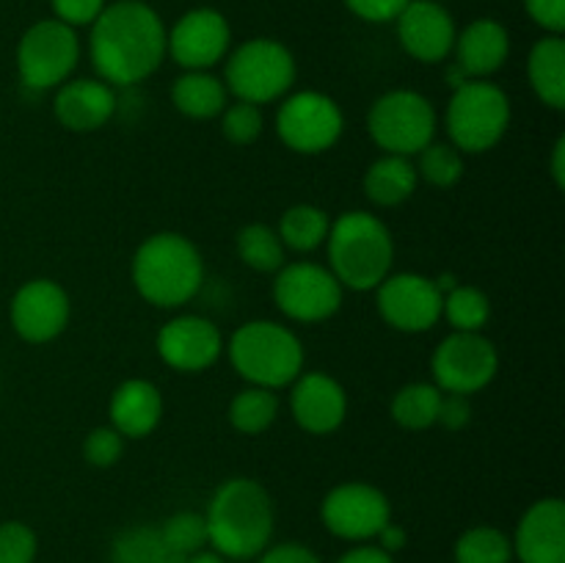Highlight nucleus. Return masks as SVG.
<instances>
[{
	"mask_svg": "<svg viewBox=\"0 0 565 563\" xmlns=\"http://www.w3.org/2000/svg\"><path fill=\"white\" fill-rule=\"evenodd\" d=\"M88 28V59L99 81L108 86H138L166 61L169 28L143 0L108 3Z\"/></svg>",
	"mask_w": 565,
	"mask_h": 563,
	"instance_id": "f257e3e1",
	"label": "nucleus"
},
{
	"mask_svg": "<svg viewBox=\"0 0 565 563\" xmlns=\"http://www.w3.org/2000/svg\"><path fill=\"white\" fill-rule=\"evenodd\" d=\"M207 544L230 561H252L274 539L276 508L254 478H230L213 491L204 511Z\"/></svg>",
	"mask_w": 565,
	"mask_h": 563,
	"instance_id": "f03ea898",
	"label": "nucleus"
},
{
	"mask_svg": "<svg viewBox=\"0 0 565 563\" xmlns=\"http://www.w3.org/2000/svg\"><path fill=\"white\" fill-rule=\"evenodd\" d=\"M130 279L138 296L158 309H180L204 285V259L182 232H154L138 243L130 259Z\"/></svg>",
	"mask_w": 565,
	"mask_h": 563,
	"instance_id": "7ed1b4c3",
	"label": "nucleus"
},
{
	"mask_svg": "<svg viewBox=\"0 0 565 563\" xmlns=\"http://www.w3.org/2000/svg\"><path fill=\"white\" fill-rule=\"evenodd\" d=\"M323 246L329 252V270L342 290H375L395 265V237L390 226L367 210H348L337 215Z\"/></svg>",
	"mask_w": 565,
	"mask_h": 563,
	"instance_id": "20e7f679",
	"label": "nucleus"
},
{
	"mask_svg": "<svg viewBox=\"0 0 565 563\" xmlns=\"http://www.w3.org/2000/svg\"><path fill=\"white\" fill-rule=\"evenodd\" d=\"M224 353L246 384L265 390H285L303 373L307 351L290 326L279 320H246L232 331Z\"/></svg>",
	"mask_w": 565,
	"mask_h": 563,
	"instance_id": "39448f33",
	"label": "nucleus"
},
{
	"mask_svg": "<svg viewBox=\"0 0 565 563\" xmlns=\"http://www.w3.org/2000/svg\"><path fill=\"white\" fill-rule=\"evenodd\" d=\"M511 119V97L491 81L461 83L445 108L447 138L461 155L491 152L505 138Z\"/></svg>",
	"mask_w": 565,
	"mask_h": 563,
	"instance_id": "423d86ee",
	"label": "nucleus"
},
{
	"mask_svg": "<svg viewBox=\"0 0 565 563\" xmlns=\"http://www.w3.org/2000/svg\"><path fill=\"white\" fill-rule=\"evenodd\" d=\"M224 61L226 66L221 81L230 97L243 99V103L263 108L268 103H279L296 86V55L279 39H246L235 50H230Z\"/></svg>",
	"mask_w": 565,
	"mask_h": 563,
	"instance_id": "0eeeda50",
	"label": "nucleus"
},
{
	"mask_svg": "<svg viewBox=\"0 0 565 563\" xmlns=\"http://www.w3.org/2000/svg\"><path fill=\"white\" fill-rule=\"evenodd\" d=\"M436 127L439 116L434 103L414 88H392L367 110V132L384 155L414 158L436 141Z\"/></svg>",
	"mask_w": 565,
	"mask_h": 563,
	"instance_id": "6e6552de",
	"label": "nucleus"
},
{
	"mask_svg": "<svg viewBox=\"0 0 565 563\" xmlns=\"http://www.w3.org/2000/svg\"><path fill=\"white\" fill-rule=\"evenodd\" d=\"M274 127L290 152L323 155L337 147L345 132V116L334 97L315 88H301L279 99Z\"/></svg>",
	"mask_w": 565,
	"mask_h": 563,
	"instance_id": "1a4fd4ad",
	"label": "nucleus"
},
{
	"mask_svg": "<svg viewBox=\"0 0 565 563\" xmlns=\"http://www.w3.org/2000/svg\"><path fill=\"white\" fill-rule=\"evenodd\" d=\"M81 61V39L75 28L55 17L28 28L17 44V72L31 92H50L72 77Z\"/></svg>",
	"mask_w": 565,
	"mask_h": 563,
	"instance_id": "9d476101",
	"label": "nucleus"
},
{
	"mask_svg": "<svg viewBox=\"0 0 565 563\" xmlns=\"http://www.w3.org/2000/svg\"><path fill=\"white\" fill-rule=\"evenodd\" d=\"M270 296L276 309L292 323H323L340 312L345 290L329 265L298 259L276 270Z\"/></svg>",
	"mask_w": 565,
	"mask_h": 563,
	"instance_id": "9b49d317",
	"label": "nucleus"
},
{
	"mask_svg": "<svg viewBox=\"0 0 565 563\" xmlns=\"http://www.w3.org/2000/svg\"><path fill=\"white\" fill-rule=\"evenodd\" d=\"M500 373V351L483 331H450L430 357V375L441 392L478 395Z\"/></svg>",
	"mask_w": 565,
	"mask_h": 563,
	"instance_id": "f8f14e48",
	"label": "nucleus"
},
{
	"mask_svg": "<svg viewBox=\"0 0 565 563\" xmlns=\"http://www.w3.org/2000/svg\"><path fill=\"white\" fill-rule=\"evenodd\" d=\"M320 519L331 535L353 544H367L392 519V502L379 486L345 480L320 502Z\"/></svg>",
	"mask_w": 565,
	"mask_h": 563,
	"instance_id": "ddd939ff",
	"label": "nucleus"
},
{
	"mask_svg": "<svg viewBox=\"0 0 565 563\" xmlns=\"http://www.w3.org/2000/svg\"><path fill=\"white\" fill-rule=\"evenodd\" d=\"M375 309L390 329L403 334H425L441 320V293L425 274H390L375 287Z\"/></svg>",
	"mask_w": 565,
	"mask_h": 563,
	"instance_id": "4468645a",
	"label": "nucleus"
},
{
	"mask_svg": "<svg viewBox=\"0 0 565 563\" xmlns=\"http://www.w3.org/2000/svg\"><path fill=\"white\" fill-rule=\"evenodd\" d=\"M72 304L64 287L55 279L39 276V279H28L20 290L11 296L9 304V320L17 337L31 346H44L53 342L55 337L64 334L70 326Z\"/></svg>",
	"mask_w": 565,
	"mask_h": 563,
	"instance_id": "2eb2a0df",
	"label": "nucleus"
},
{
	"mask_svg": "<svg viewBox=\"0 0 565 563\" xmlns=\"http://www.w3.org/2000/svg\"><path fill=\"white\" fill-rule=\"evenodd\" d=\"M232 28L218 9H191L171 25L166 55L185 72L213 70L230 55Z\"/></svg>",
	"mask_w": 565,
	"mask_h": 563,
	"instance_id": "dca6fc26",
	"label": "nucleus"
},
{
	"mask_svg": "<svg viewBox=\"0 0 565 563\" xmlns=\"http://www.w3.org/2000/svg\"><path fill=\"white\" fill-rule=\"evenodd\" d=\"M224 334L204 315H177L154 337L160 362L177 373H204L224 357Z\"/></svg>",
	"mask_w": 565,
	"mask_h": 563,
	"instance_id": "f3484780",
	"label": "nucleus"
},
{
	"mask_svg": "<svg viewBox=\"0 0 565 563\" xmlns=\"http://www.w3.org/2000/svg\"><path fill=\"white\" fill-rule=\"evenodd\" d=\"M395 22L397 42L419 64H441L452 55L458 36L456 20L436 0H412Z\"/></svg>",
	"mask_w": 565,
	"mask_h": 563,
	"instance_id": "a211bd4d",
	"label": "nucleus"
},
{
	"mask_svg": "<svg viewBox=\"0 0 565 563\" xmlns=\"http://www.w3.org/2000/svg\"><path fill=\"white\" fill-rule=\"evenodd\" d=\"M290 414L301 431L312 436H329L345 423L348 392L334 375L301 373L290 384Z\"/></svg>",
	"mask_w": 565,
	"mask_h": 563,
	"instance_id": "6ab92c4d",
	"label": "nucleus"
},
{
	"mask_svg": "<svg viewBox=\"0 0 565 563\" xmlns=\"http://www.w3.org/2000/svg\"><path fill=\"white\" fill-rule=\"evenodd\" d=\"M119 108L116 88L99 77H70L55 88L53 114L70 132H97Z\"/></svg>",
	"mask_w": 565,
	"mask_h": 563,
	"instance_id": "aec40b11",
	"label": "nucleus"
},
{
	"mask_svg": "<svg viewBox=\"0 0 565 563\" xmlns=\"http://www.w3.org/2000/svg\"><path fill=\"white\" fill-rule=\"evenodd\" d=\"M513 557L522 563H565V502L541 497L516 524L511 539Z\"/></svg>",
	"mask_w": 565,
	"mask_h": 563,
	"instance_id": "412c9836",
	"label": "nucleus"
},
{
	"mask_svg": "<svg viewBox=\"0 0 565 563\" xmlns=\"http://www.w3.org/2000/svg\"><path fill=\"white\" fill-rule=\"evenodd\" d=\"M456 66L469 81H489L511 59V33L491 17L469 22L456 36Z\"/></svg>",
	"mask_w": 565,
	"mask_h": 563,
	"instance_id": "4be33fe9",
	"label": "nucleus"
},
{
	"mask_svg": "<svg viewBox=\"0 0 565 563\" xmlns=\"http://www.w3.org/2000/svg\"><path fill=\"white\" fill-rule=\"evenodd\" d=\"M166 412L163 392L149 379H127L114 390L108 403L110 425L125 439H147Z\"/></svg>",
	"mask_w": 565,
	"mask_h": 563,
	"instance_id": "5701e85b",
	"label": "nucleus"
},
{
	"mask_svg": "<svg viewBox=\"0 0 565 563\" xmlns=\"http://www.w3.org/2000/svg\"><path fill=\"white\" fill-rule=\"evenodd\" d=\"M527 81L541 105L552 110L565 108V42L557 33H546L530 47Z\"/></svg>",
	"mask_w": 565,
	"mask_h": 563,
	"instance_id": "b1692460",
	"label": "nucleus"
},
{
	"mask_svg": "<svg viewBox=\"0 0 565 563\" xmlns=\"http://www.w3.org/2000/svg\"><path fill=\"white\" fill-rule=\"evenodd\" d=\"M419 177L412 158L403 155H381L367 166L362 177L364 196L379 208H397L417 193Z\"/></svg>",
	"mask_w": 565,
	"mask_h": 563,
	"instance_id": "393cba45",
	"label": "nucleus"
},
{
	"mask_svg": "<svg viewBox=\"0 0 565 563\" xmlns=\"http://www.w3.org/2000/svg\"><path fill=\"white\" fill-rule=\"evenodd\" d=\"M171 103L188 119L207 121L221 116V110L230 105V92H226L224 81L210 70H193L182 72L171 83Z\"/></svg>",
	"mask_w": 565,
	"mask_h": 563,
	"instance_id": "a878e982",
	"label": "nucleus"
},
{
	"mask_svg": "<svg viewBox=\"0 0 565 563\" xmlns=\"http://www.w3.org/2000/svg\"><path fill=\"white\" fill-rule=\"evenodd\" d=\"M331 219L323 208L318 204H292L281 213L279 219V241L285 243V248L298 254H309L315 248H320L329 237Z\"/></svg>",
	"mask_w": 565,
	"mask_h": 563,
	"instance_id": "bb28decb",
	"label": "nucleus"
},
{
	"mask_svg": "<svg viewBox=\"0 0 565 563\" xmlns=\"http://www.w3.org/2000/svg\"><path fill=\"white\" fill-rule=\"evenodd\" d=\"M279 417V395L265 386L246 384L237 395H232L226 406V419L235 431L246 436H259Z\"/></svg>",
	"mask_w": 565,
	"mask_h": 563,
	"instance_id": "cd10ccee",
	"label": "nucleus"
},
{
	"mask_svg": "<svg viewBox=\"0 0 565 563\" xmlns=\"http://www.w3.org/2000/svg\"><path fill=\"white\" fill-rule=\"evenodd\" d=\"M441 390L434 381H412L392 395L390 414L401 428L428 431L436 425Z\"/></svg>",
	"mask_w": 565,
	"mask_h": 563,
	"instance_id": "c85d7f7f",
	"label": "nucleus"
},
{
	"mask_svg": "<svg viewBox=\"0 0 565 563\" xmlns=\"http://www.w3.org/2000/svg\"><path fill=\"white\" fill-rule=\"evenodd\" d=\"M237 257L243 259V265L257 274H276L281 265L287 263V248L279 241V232L268 224H246L235 237Z\"/></svg>",
	"mask_w": 565,
	"mask_h": 563,
	"instance_id": "c756f323",
	"label": "nucleus"
},
{
	"mask_svg": "<svg viewBox=\"0 0 565 563\" xmlns=\"http://www.w3.org/2000/svg\"><path fill=\"white\" fill-rule=\"evenodd\" d=\"M110 563H182V557L166 544L160 528H138L121 530L110 544Z\"/></svg>",
	"mask_w": 565,
	"mask_h": 563,
	"instance_id": "7c9ffc66",
	"label": "nucleus"
},
{
	"mask_svg": "<svg viewBox=\"0 0 565 563\" xmlns=\"http://www.w3.org/2000/svg\"><path fill=\"white\" fill-rule=\"evenodd\" d=\"M441 318L452 331H483L491 320V301L480 287L456 285L441 298Z\"/></svg>",
	"mask_w": 565,
	"mask_h": 563,
	"instance_id": "2f4dec72",
	"label": "nucleus"
},
{
	"mask_svg": "<svg viewBox=\"0 0 565 563\" xmlns=\"http://www.w3.org/2000/svg\"><path fill=\"white\" fill-rule=\"evenodd\" d=\"M452 555H456V563H511V535L491 524H475L458 535Z\"/></svg>",
	"mask_w": 565,
	"mask_h": 563,
	"instance_id": "473e14b6",
	"label": "nucleus"
},
{
	"mask_svg": "<svg viewBox=\"0 0 565 563\" xmlns=\"http://www.w3.org/2000/svg\"><path fill=\"white\" fill-rule=\"evenodd\" d=\"M417 177L434 188H452L463 177V155L450 141H430L417 155Z\"/></svg>",
	"mask_w": 565,
	"mask_h": 563,
	"instance_id": "72a5a7b5",
	"label": "nucleus"
},
{
	"mask_svg": "<svg viewBox=\"0 0 565 563\" xmlns=\"http://www.w3.org/2000/svg\"><path fill=\"white\" fill-rule=\"evenodd\" d=\"M160 535H163L166 544L180 557H188L193 552H202L210 546L207 522H204V513L196 511H180L174 517H169L160 524Z\"/></svg>",
	"mask_w": 565,
	"mask_h": 563,
	"instance_id": "f704fd0d",
	"label": "nucleus"
},
{
	"mask_svg": "<svg viewBox=\"0 0 565 563\" xmlns=\"http://www.w3.org/2000/svg\"><path fill=\"white\" fill-rule=\"evenodd\" d=\"M265 130V116L259 105L243 103V99H235V103L226 105L221 110V132L230 144L235 147H248V144L257 141Z\"/></svg>",
	"mask_w": 565,
	"mask_h": 563,
	"instance_id": "c9c22d12",
	"label": "nucleus"
},
{
	"mask_svg": "<svg viewBox=\"0 0 565 563\" xmlns=\"http://www.w3.org/2000/svg\"><path fill=\"white\" fill-rule=\"evenodd\" d=\"M125 436L114 428V425H97L86 434L83 439V458H86L92 467L108 469L114 464H119L121 453H125Z\"/></svg>",
	"mask_w": 565,
	"mask_h": 563,
	"instance_id": "e433bc0d",
	"label": "nucleus"
},
{
	"mask_svg": "<svg viewBox=\"0 0 565 563\" xmlns=\"http://www.w3.org/2000/svg\"><path fill=\"white\" fill-rule=\"evenodd\" d=\"M39 552V539L25 522H0V563H33Z\"/></svg>",
	"mask_w": 565,
	"mask_h": 563,
	"instance_id": "4c0bfd02",
	"label": "nucleus"
},
{
	"mask_svg": "<svg viewBox=\"0 0 565 563\" xmlns=\"http://www.w3.org/2000/svg\"><path fill=\"white\" fill-rule=\"evenodd\" d=\"M108 6V0H50V9L58 22L70 28H88L103 9Z\"/></svg>",
	"mask_w": 565,
	"mask_h": 563,
	"instance_id": "58836bf2",
	"label": "nucleus"
},
{
	"mask_svg": "<svg viewBox=\"0 0 565 563\" xmlns=\"http://www.w3.org/2000/svg\"><path fill=\"white\" fill-rule=\"evenodd\" d=\"M412 0H345L348 9L364 22H375V25H384V22H395Z\"/></svg>",
	"mask_w": 565,
	"mask_h": 563,
	"instance_id": "ea45409f",
	"label": "nucleus"
},
{
	"mask_svg": "<svg viewBox=\"0 0 565 563\" xmlns=\"http://www.w3.org/2000/svg\"><path fill=\"white\" fill-rule=\"evenodd\" d=\"M472 419V403L469 395H456V392H441L439 414H436V425L447 431H463Z\"/></svg>",
	"mask_w": 565,
	"mask_h": 563,
	"instance_id": "a19ab883",
	"label": "nucleus"
},
{
	"mask_svg": "<svg viewBox=\"0 0 565 563\" xmlns=\"http://www.w3.org/2000/svg\"><path fill=\"white\" fill-rule=\"evenodd\" d=\"M524 9H527L530 20L539 28H544V33H557L563 36L565 31V0H524Z\"/></svg>",
	"mask_w": 565,
	"mask_h": 563,
	"instance_id": "79ce46f5",
	"label": "nucleus"
},
{
	"mask_svg": "<svg viewBox=\"0 0 565 563\" xmlns=\"http://www.w3.org/2000/svg\"><path fill=\"white\" fill-rule=\"evenodd\" d=\"M257 557V563H323L318 557V552L309 550L307 544H298V541L268 544Z\"/></svg>",
	"mask_w": 565,
	"mask_h": 563,
	"instance_id": "37998d69",
	"label": "nucleus"
},
{
	"mask_svg": "<svg viewBox=\"0 0 565 563\" xmlns=\"http://www.w3.org/2000/svg\"><path fill=\"white\" fill-rule=\"evenodd\" d=\"M337 563H395V557L381 550L379 544H359L348 550L345 555H340Z\"/></svg>",
	"mask_w": 565,
	"mask_h": 563,
	"instance_id": "c03bdc74",
	"label": "nucleus"
},
{
	"mask_svg": "<svg viewBox=\"0 0 565 563\" xmlns=\"http://www.w3.org/2000/svg\"><path fill=\"white\" fill-rule=\"evenodd\" d=\"M375 541H379L381 550L390 552V555H395V552L406 550L408 533H406V528H401V524H395V522H392V519H390V522H386L384 528H381V533L375 535Z\"/></svg>",
	"mask_w": 565,
	"mask_h": 563,
	"instance_id": "a18cd8bd",
	"label": "nucleus"
},
{
	"mask_svg": "<svg viewBox=\"0 0 565 563\" xmlns=\"http://www.w3.org/2000/svg\"><path fill=\"white\" fill-rule=\"evenodd\" d=\"M552 180H555V185L565 188V138L561 136L555 141V147H552Z\"/></svg>",
	"mask_w": 565,
	"mask_h": 563,
	"instance_id": "49530a36",
	"label": "nucleus"
},
{
	"mask_svg": "<svg viewBox=\"0 0 565 563\" xmlns=\"http://www.w3.org/2000/svg\"><path fill=\"white\" fill-rule=\"evenodd\" d=\"M182 563H226V557H221L215 550H202V552H193V555L182 557Z\"/></svg>",
	"mask_w": 565,
	"mask_h": 563,
	"instance_id": "de8ad7c7",
	"label": "nucleus"
}]
</instances>
